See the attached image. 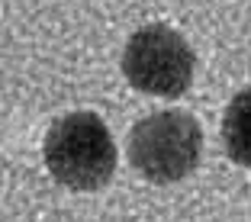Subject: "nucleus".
<instances>
[{"instance_id": "f257e3e1", "label": "nucleus", "mask_w": 251, "mask_h": 222, "mask_svg": "<svg viewBox=\"0 0 251 222\" xmlns=\"http://www.w3.org/2000/svg\"><path fill=\"white\" fill-rule=\"evenodd\" d=\"M49 174L68 190H100L116 174V142L97 113H68L45 135Z\"/></svg>"}, {"instance_id": "7ed1b4c3", "label": "nucleus", "mask_w": 251, "mask_h": 222, "mask_svg": "<svg viewBox=\"0 0 251 222\" xmlns=\"http://www.w3.org/2000/svg\"><path fill=\"white\" fill-rule=\"evenodd\" d=\"M193 49L171 26L151 23L129 36L123 49V74L135 90L151 97H180L193 81Z\"/></svg>"}, {"instance_id": "f03ea898", "label": "nucleus", "mask_w": 251, "mask_h": 222, "mask_svg": "<svg viewBox=\"0 0 251 222\" xmlns=\"http://www.w3.org/2000/svg\"><path fill=\"white\" fill-rule=\"evenodd\" d=\"M203 155V129L184 110H161L129 132V161L151 184H174L193 174Z\"/></svg>"}, {"instance_id": "20e7f679", "label": "nucleus", "mask_w": 251, "mask_h": 222, "mask_svg": "<svg viewBox=\"0 0 251 222\" xmlns=\"http://www.w3.org/2000/svg\"><path fill=\"white\" fill-rule=\"evenodd\" d=\"M222 145L226 155L242 168H251V87L238 90L222 116Z\"/></svg>"}]
</instances>
